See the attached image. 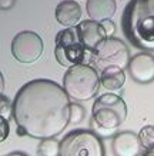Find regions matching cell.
I'll list each match as a JSON object with an SVG mask.
<instances>
[{
	"instance_id": "obj_6",
	"label": "cell",
	"mask_w": 154,
	"mask_h": 156,
	"mask_svg": "<svg viewBox=\"0 0 154 156\" xmlns=\"http://www.w3.org/2000/svg\"><path fill=\"white\" fill-rule=\"evenodd\" d=\"M93 120L108 130H114L121 126L127 119V105L118 95L104 93L98 96L91 108Z\"/></svg>"
},
{
	"instance_id": "obj_23",
	"label": "cell",
	"mask_w": 154,
	"mask_h": 156,
	"mask_svg": "<svg viewBox=\"0 0 154 156\" xmlns=\"http://www.w3.org/2000/svg\"><path fill=\"white\" fill-rule=\"evenodd\" d=\"M3 156H27L26 153H22V152H12V153H7V155Z\"/></svg>"
},
{
	"instance_id": "obj_15",
	"label": "cell",
	"mask_w": 154,
	"mask_h": 156,
	"mask_svg": "<svg viewBox=\"0 0 154 156\" xmlns=\"http://www.w3.org/2000/svg\"><path fill=\"white\" fill-rule=\"evenodd\" d=\"M37 156H60V142L56 137L40 140L37 146Z\"/></svg>"
},
{
	"instance_id": "obj_19",
	"label": "cell",
	"mask_w": 154,
	"mask_h": 156,
	"mask_svg": "<svg viewBox=\"0 0 154 156\" xmlns=\"http://www.w3.org/2000/svg\"><path fill=\"white\" fill-rule=\"evenodd\" d=\"M101 27L104 30L106 37H113V34L116 33V24L113 23L111 20H104L101 22Z\"/></svg>"
},
{
	"instance_id": "obj_3",
	"label": "cell",
	"mask_w": 154,
	"mask_h": 156,
	"mask_svg": "<svg viewBox=\"0 0 154 156\" xmlns=\"http://www.w3.org/2000/svg\"><path fill=\"white\" fill-rule=\"evenodd\" d=\"M66 93L74 102H86L96 96L100 87L98 72L91 65H74L67 69L63 77Z\"/></svg>"
},
{
	"instance_id": "obj_21",
	"label": "cell",
	"mask_w": 154,
	"mask_h": 156,
	"mask_svg": "<svg viewBox=\"0 0 154 156\" xmlns=\"http://www.w3.org/2000/svg\"><path fill=\"white\" fill-rule=\"evenodd\" d=\"M14 5H16V0H0L2 10H10Z\"/></svg>"
},
{
	"instance_id": "obj_12",
	"label": "cell",
	"mask_w": 154,
	"mask_h": 156,
	"mask_svg": "<svg viewBox=\"0 0 154 156\" xmlns=\"http://www.w3.org/2000/svg\"><path fill=\"white\" fill-rule=\"evenodd\" d=\"M80 37L83 40L84 46L90 50H94V48L97 46L100 42H103L106 39L104 30L101 27V23H98L96 20H84L77 24Z\"/></svg>"
},
{
	"instance_id": "obj_10",
	"label": "cell",
	"mask_w": 154,
	"mask_h": 156,
	"mask_svg": "<svg viewBox=\"0 0 154 156\" xmlns=\"http://www.w3.org/2000/svg\"><path fill=\"white\" fill-rule=\"evenodd\" d=\"M111 151L114 156H141L144 147L139 135L130 130L118 132L113 136Z\"/></svg>"
},
{
	"instance_id": "obj_8",
	"label": "cell",
	"mask_w": 154,
	"mask_h": 156,
	"mask_svg": "<svg viewBox=\"0 0 154 156\" xmlns=\"http://www.w3.org/2000/svg\"><path fill=\"white\" fill-rule=\"evenodd\" d=\"M44 43L40 34L32 30H23L12 40V55L19 63L32 65L42 57Z\"/></svg>"
},
{
	"instance_id": "obj_4",
	"label": "cell",
	"mask_w": 154,
	"mask_h": 156,
	"mask_svg": "<svg viewBox=\"0 0 154 156\" xmlns=\"http://www.w3.org/2000/svg\"><path fill=\"white\" fill-rule=\"evenodd\" d=\"M54 56L61 66L71 67L74 65H90L93 50L84 46L80 37L79 29L69 27L60 30L56 36V46H54Z\"/></svg>"
},
{
	"instance_id": "obj_1",
	"label": "cell",
	"mask_w": 154,
	"mask_h": 156,
	"mask_svg": "<svg viewBox=\"0 0 154 156\" xmlns=\"http://www.w3.org/2000/svg\"><path fill=\"white\" fill-rule=\"evenodd\" d=\"M70 98L64 87L50 79L27 82L13 100V119L19 136L49 139L70 123Z\"/></svg>"
},
{
	"instance_id": "obj_22",
	"label": "cell",
	"mask_w": 154,
	"mask_h": 156,
	"mask_svg": "<svg viewBox=\"0 0 154 156\" xmlns=\"http://www.w3.org/2000/svg\"><path fill=\"white\" fill-rule=\"evenodd\" d=\"M141 156H154V147H151V149H144V152L141 153Z\"/></svg>"
},
{
	"instance_id": "obj_18",
	"label": "cell",
	"mask_w": 154,
	"mask_h": 156,
	"mask_svg": "<svg viewBox=\"0 0 154 156\" xmlns=\"http://www.w3.org/2000/svg\"><path fill=\"white\" fill-rule=\"evenodd\" d=\"M0 113L2 118H5L6 120L13 118V102H10L5 95L0 96Z\"/></svg>"
},
{
	"instance_id": "obj_5",
	"label": "cell",
	"mask_w": 154,
	"mask_h": 156,
	"mask_svg": "<svg viewBox=\"0 0 154 156\" xmlns=\"http://www.w3.org/2000/svg\"><path fill=\"white\" fill-rule=\"evenodd\" d=\"M130 59V50L123 40L106 37L94 48L90 65L98 73L106 70L107 67H120L124 70L128 67Z\"/></svg>"
},
{
	"instance_id": "obj_17",
	"label": "cell",
	"mask_w": 154,
	"mask_h": 156,
	"mask_svg": "<svg viewBox=\"0 0 154 156\" xmlns=\"http://www.w3.org/2000/svg\"><path fill=\"white\" fill-rule=\"evenodd\" d=\"M84 116H86V110L79 103H71L70 106V123L71 125H77V123L83 122Z\"/></svg>"
},
{
	"instance_id": "obj_9",
	"label": "cell",
	"mask_w": 154,
	"mask_h": 156,
	"mask_svg": "<svg viewBox=\"0 0 154 156\" xmlns=\"http://www.w3.org/2000/svg\"><path fill=\"white\" fill-rule=\"evenodd\" d=\"M127 69L131 79L140 85H149L154 82V56L151 53L141 52L131 56Z\"/></svg>"
},
{
	"instance_id": "obj_7",
	"label": "cell",
	"mask_w": 154,
	"mask_h": 156,
	"mask_svg": "<svg viewBox=\"0 0 154 156\" xmlns=\"http://www.w3.org/2000/svg\"><path fill=\"white\" fill-rule=\"evenodd\" d=\"M60 156H106L101 137L91 130H73L60 142Z\"/></svg>"
},
{
	"instance_id": "obj_16",
	"label": "cell",
	"mask_w": 154,
	"mask_h": 156,
	"mask_svg": "<svg viewBox=\"0 0 154 156\" xmlns=\"http://www.w3.org/2000/svg\"><path fill=\"white\" fill-rule=\"evenodd\" d=\"M139 137L141 140V145L144 149H151L154 147V126L153 125H147L144 128H141L139 132Z\"/></svg>"
},
{
	"instance_id": "obj_20",
	"label": "cell",
	"mask_w": 154,
	"mask_h": 156,
	"mask_svg": "<svg viewBox=\"0 0 154 156\" xmlns=\"http://www.w3.org/2000/svg\"><path fill=\"white\" fill-rule=\"evenodd\" d=\"M0 129H2V142H5L9 136V120L0 118Z\"/></svg>"
},
{
	"instance_id": "obj_2",
	"label": "cell",
	"mask_w": 154,
	"mask_h": 156,
	"mask_svg": "<svg viewBox=\"0 0 154 156\" xmlns=\"http://www.w3.org/2000/svg\"><path fill=\"white\" fill-rule=\"evenodd\" d=\"M123 32L134 48L154 52V0H130L123 13Z\"/></svg>"
},
{
	"instance_id": "obj_11",
	"label": "cell",
	"mask_w": 154,
	"mask_h": 156,
	"mask_svg": "<svg viewBox=\"0 0 154 156\" xmlns=\"http://www.w3.org/2000/svg\"><path fill=\"white\" fill-rule=\"evenodd\" d=\"M81 19V7L76 0H63L56 7V20L63 27H76Z\"/></svg>"
},
{
	"instance_id": "obj_13",
	"label": "cell",
	"mask_w": 154,
	"mask_h": 156,
	"mask_svg": "<svg viewBox=\"0 0 154 156\" xmlns=\"http://www.w3.org/2000/svg\"><path fill=\"white\" fill-rule=\"evenodd\" d=\"M86 10L90 19L101 23L104 20H111L116 14L117 5L116 0H87Z\"/></svg>"
},
{
	"instance_id": "obj_14",
	"label": "cell",
	"mask_w": 154,
	"mask_h": 156,
	"mask_svg": "<svg viewBox=\"0 0 154 156\" xmlns=\"http://www.w3.org/2000/svg\"><path fill=\"white\" fill-rule=\"evenodd\" d=\"M126 83V73L120 67H107L100 73V85L106 90H120Z\"/></svg>"
}]
</instances>
